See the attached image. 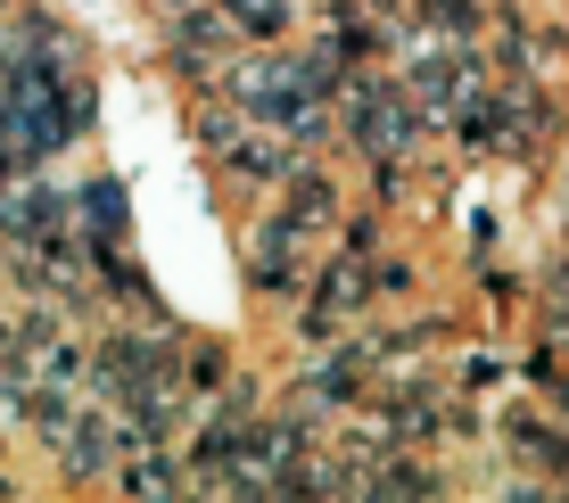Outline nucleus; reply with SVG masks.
<instances>
[{"mask_svg":"<svg viewBox=\"0 0 569 503\" xmlns=\"http://www.w3.org/2000/svg\"><path fill=\"white\" fill-rule=\"evenodd\" d=\"M388 42H397V33H380V17H371V0H363V9H347V0H339V9L322 17V33H313V50H322L330 67L347 74V83L380 67V50H388Z\"/></svg>","mask_w":569,"mask_h":503,"instance_id":"nucleus-4","label":"nucleus"},{"mask_svg":"<svg viewBox=\"0 0 569 503\" xmlns=\"http://www.w3.org/2000/svg\"><path fill=\"white\" fill-rule=\"evenodd\" d=\"M108 487H124V495H190V462H182V446H124Z\"/></svg>","mask_w":569,"mask_h":503,"instance_id":"nucleus-6","label":"nucleus"},{"mask_svg":"<svg viewBox=\"0 0 569 503\" xmlns=\"http://www.w3.org/2000/svg\"><path fill=\"white\" fill-rule=\"evenodd\" d=\"M462 389H496V355H470L462 363Z\"/></svg>","mask_w":569,"mask_h":503,"instance_id":"nucleus-7","label":"nucleus"},{"mask_svg":"<svg viewBox=\"0 0 569 503\" xmlns=\"http://www.w3.org/2000/svg\"><path fill=\"white\" fill-rule=\"evenodd\" d=\"M339 124H347V141H356V158L363 165H388V158H413V141H421V100H413V83H388V74H356V83L339 91Z\"/></svg>","mask_w":569,"mask_h":503,"instance_id":"nucleus-1","label":"nucleus"},{"mask_svg":"<svg viewBox=\"0 0 569 503\" xmlns=\"http://www.w3.org/2000/svg\"><path fill=\"white\" fill-rule=\"evenodd\" d=\"M371 298H380V264L356 256V248H339V256H330L322 273L306 281L298 339H339L347 322H363V314H371Z\"/></svg>","mask_w":569,"mask_h":503,"instance_id":"nucleus-2","label":"nucleus"},{"mask_svg":"<svg viewBox=\"0 0 569 503\" xmlns=\"http://www.w3.org/2000/svg\"><path fill=\"white\" fill-rule=\"evenodd\" d=\"M74 240L83 248H124L132 240V207H124L116 173H83V190H74Z\"/></svg>","mask_w":569,"mask_h":503,"instance_id":"nucleus-5","label":"nucleus"},{"mask_svg":"<svg viewBox=\"0 0 569 503\" xmlns=\"http://www.w3.org/2000/svg\"><path fill=\"white\" fill-rule=\"evenodd\" d=\"M306 240H313V231H298L281 207L240 231V273H248V298H257V305H281V298L306 289Z\"/></svg>","mask_w":569,"mask_h":503,"instance_id":"nucleus-3","label":"nucleus"}]
</instances>
